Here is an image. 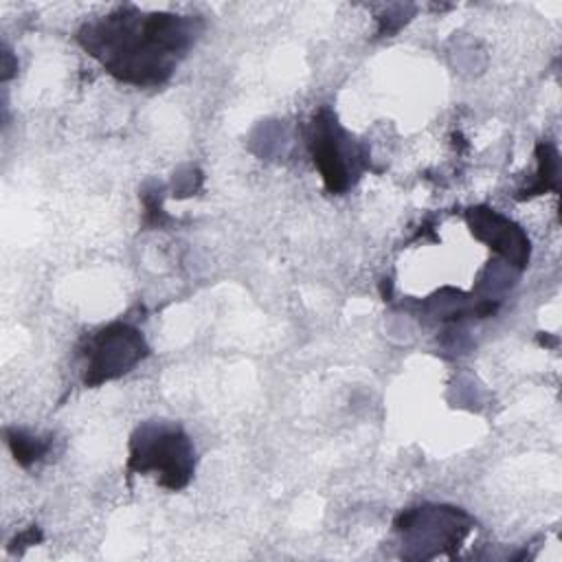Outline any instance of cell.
<instances>
[{"label": "cell", "instance_id": "7", "mask_svg": "<svg viewBox=\"0 0 562 562\" xmlns=\"http://www.w3.org/2000/svg\"><path fill=\"white\" fill-rule=\"evenodd\" d=\"M538 156V173L536 180L520 193V198H531L540 195L547 191H558V154L553 145L540 143L536 149Z\"/></svg>", "mask_w": 562, "mask_h": 562}, {"label": "cell", "instance_id": "2", "mask_svg": "<svg viewBox=\"0 0 562 562\" xmlns=\"http://www.w3.org/2000/svg\"><path fill=\"white\" fill-rule=\"evenodd\" d=\"M127 470L154 474L167 490H182L195 470V448L189 435L169 422H145L130 439Z\"/></svg>", "mask_w": 562, "mask_h": 562}, {"label": "cell", "instance_id": "8", "mask_svg": "<svg viewBox=\"0 0 562 562\" xmlns=\"http://www.w3.org/2000/svg\"><path fill=\"white\" fill-rule=\"evenodd\" d=\"M7 443H9L15 461L24 468H29L37 459H42L48 452V446H50L48 439L31 437L22 430H7Z\"/></svg>", "mask_w": 562, "mask_h": 562}, {"label": "cell", "instance_id": "3", "mask_svg": "<svg viewBox=\"0 0 562 562\" xmlns=\"http://www.w3.org/2000/svg\"><path fill=\"white\" fill-rule=\"evenodd\" d=\"M307 143L329 193H345L367 167L364 147L340 127L329 108H321L314 114Z\"/></svg>", "mask_w": 562, "mask_h": 562}, {"label": "cell", "instance_id": "4", "mask_svg": "<svg viewBox=\"0 0 562 562\" xmlns=\"http://www.w3.org/2000/svg\"><path fill=\"white\" fill-rule=\"evenodd\" d=\"M474 520L446 505H424L402 512L395 520V529L402 533V547H406V558L430 560L443 553H452L465 540Z\"/></svg>", "mask_w": 562, "mask_h": 562}, {"label": "cell", "instance_id": "5", "mask_svg": "<svg viewBox=\"0 0 562 562\" xmlns=\"http://www.w3.org/2000/svg\"><path fill=\"white\" fill-rule=\"evenodd\" d=\"M147 356V345L138 329L127 323H112L97 331L86 347V386L114 380L127 373Z\"/></svg>", "mask_w": 562, "mask_h": 562}, {"label": "cell", "instance_id": "6", "mask_svg": "<svg viewBox=\"0 0 562 562\" xmlns=\"http://www.w3.org/2000/svg\"><path fill=\"white\" fill-rule=\"evenodd\" d=\"M465 222L474 239L492 248L507 263L522 270L529 261V239L520 226L509 222L505 215L487 209L472 206L465 211Z\"/></svg>", "mask_w": 562, "mask_h": 562}, {"label": "cell", "instance_id": "1", "mask_svg": "<svg viewBox=\"0 0 562 562\" xmlns=\"http://www.w3.org/2000/svg\"><path fill=\"white\" fill-rule=\"evenodd\" d=\"M202 33V20L176 13H145L136 7L86 22L77 40L112 77L132 86H160Z\"/></svg>", "mask_w": 562, "mask_h": 562}]
</instances>
